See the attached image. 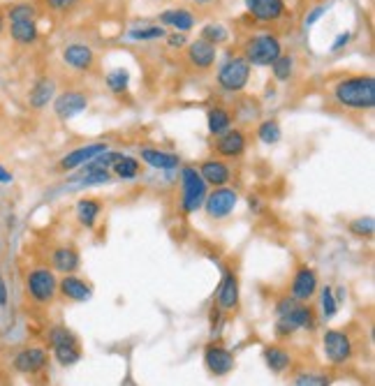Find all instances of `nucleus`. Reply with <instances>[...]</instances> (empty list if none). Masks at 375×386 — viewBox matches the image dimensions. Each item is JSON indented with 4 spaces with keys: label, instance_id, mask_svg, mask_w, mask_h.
Here are the masks:
<instances>
[{
    "label": "nucleus",
    "instance_id": "15",
    "mask_svg": "<svg viewBox=\"0 0 375 386\" xmlns=\"http://www.w3.org/2000/svg\"><path fill=\"white\" fill-rule=\"evenodd\" d=\"M320 283H318V273L315 268L310 266H299L294 271L292 283H290V296L299 303H308L313 296L318 294Z\"/></svg>",
    "mask_w": 375,
    "mask_h": 386
},
{
    "label": "nucleus",
    "instance_id": "4",
    "mask_svg": "<svg viewBox=\"0 0 375 386\" xmlns=\"http://www.w3.org/2000/svg\"><path fill=\"white\" fill-rule=\"evenodd\" d=\"M179 181H181V199H179L181 213L193 215L204 206L208 186L204 183V178L199 176V169L195 164H181L179 166Z\"/></svg>",
    "mask_w": 375,
    "mask_h": 386
},
{
    "label": "nucleus",
    "instance_id": "42",
    "mask_svg": "<svg viewBox=\"0 0 375 386\" xmlns=\"http://www.w3.org/2000/svg\"><path fill=\"white\" fill-rule=\"evenodd\" d=\"M325 12H327V5H325V3H318L315 7H310V10H308V14H306V16H303L301 25H303V28H310V25L315 23V21L320 19V16L325 14Z\"/></svg>",
    "mask_w": 375,
    "mask_h": 386
},
{
    "label": "nucleus",
    "instance_id": "13",
    "mask_svg": "<svg viewBox=\"0 0 375 386\" xmlns=\"http://www.w3.org/2000/svg\"><path fill=\"white\" fill-rule=\"evenodd\" d=\"M86 109H89V95L84 91H63L54 98V113L58 120H72Z\"/></svg>",
    "mask_w": 375,
    "mask_h": 386
},
{
    "label": "nucleus",
    "instance_id": "24",
    "mask_svg": "<svg viewBox=\"0 0 375 386\" xmlns=\"http://www.w3.org/2000/svg\"><path fill=\"white\" fill-rule=\"evenodd\" d=\"M158 21H160L162 28H174L177 33H188V30L195 28L197 16L190 10H186V7H172V10L160 14Z\"/></svg>",
    "mask_w": 375,
    "mask_h": 386
},
{
    "label": "nucleus",
    "instance_id": "23",
    "mask_svg": "<svg viewBox=\"0 0 375 386\" xmlns=\"http://www.w3.org/2000/svg\"><path fill=\"white\" fill-rule=\"evenodd\" d=\"M54 98H56V81L51 76H42L30 86L28 107L35 111H42L49 107V102H54Z\"/></svg>",
    "mask_w": 375,
    "mask_h": 386
},
{
    "label": "nucleus",
    "instance_id": "1",
    "mask_svg": "<svg viewBox=\"0 0 375 386\" xmlns=\"http://www.w3.org/2000/svg\"><path fill=\"white\" fill-rule=\"evenodd\" d=\"M327 100L345 113H366L375 107V79L373 74H341L329 79Z\"/></svg>",
    "mask_w": 375,
    "mask_h": 386
},
{
    "label": "nucleus",
    "instance_id": "38",
    "mask_svg": "<svg viewBox=\"0 0 375 386\" xmlns=\"http://www.w3.org/2000/svg\"><path fill=\"white\" fill-rule=\"evenodd\" d=\"M294 386H331V375L315 373V370L299 373L294 377Z\"/></svg>",
    "mask_w": 375,
    "mask_h": 386
},
{
    "label": "nucleus",
    "instance_id": "11",
    "mask_svg": "<svg viewBox=\"0 0 375 386\" xmlns=\"http://www.w3.org/2000/svg\"><path fill=\"white\" fill-rule=\"evenodd\" d=\"M47 365H49V352L45 347H23L12 356L14 373L26 377L40 375Z\"/></svg>",
    "mask_w": 375,
    "mask_h": 386
},
{
    "label": "nucleus",
    "instance_id": "30",
    "mask_svg": "<svg viewBox=\"0 0 375 386\" xmlns=\"http://www.w3.org/2000/svg\"><path fill=\"white\" fill-rule=\"evenodd\" d=\"M111 174L121 181H137L139 174H142V162L133 155H121L111 166Z\"/></svg>",
    "mask_w": 375,
    "mask_h": 386
},
{
    "label": "nucleus",
    "instance_id": "41",
    "mask_svg": "<svg viewBox=\"0 0 375 386\" xmlns=\"http://www.w3.org/2000/svg\"><path fill=\"white\" fill-rule=\"evenodd\" d=\"M42 7L49 12H54V14H65L69 10H74L77 5L82 3V0H40Z\"/></svg>",
    "mask_w": 375,
    "mask_h": 386
},
{
    "label": "nucleus",
    "instance_id": "5",
    "mask_svg": "<svg viewBox=\"0 0 375 386\" xmlns=\"http://www.w3.org/2000/svg\"><path fill=\"white\" fill-rule=\"evenodd\" d=\"M26 294L35 305H51L58 296V278L49 266H35L23 280Z\"/></svg>",
    "mask_w": 375,
    "mask_h": 386
},
{
    "label": "nucleus",
    "instance_id": "40",
    "mask_svg": "<svg viewBox=\"0 0 375 386\" xmlns=\"http://www.w3.org/2000/svg\"><path fill=\"white\" fill-rule=\"evenodd\" d=\"M69 340H77V336L63 324H56V327H51L49 333H47V342L49 347H56V345H63V342H69Z\"/></svg>",
    "mask_w": 375,
    "mask_h": 386
},
{
    "label": "nucleus",
    "instance_id": "46",
    "mask_svg": "<svg viewBox=\"0 0 375 386\" xmlns=\"http://www.w3.org/2000/svg\"><path fill=\"white\" fill-rule=\"evenodd\" d=\"M347 42H350V33H341V35L336 38L334 45H331V51H341V49L347 45Z\"/></svg>",
    "mask_w": 375,
    "mask_h": 386
},
{
    "label": "nucleus",
    "instance_id": "19",
    "mask_svg": "<svg viewBox=\"0 0 375 386\" xmlns=\"http://www.w3.org/2000/svg\"><path fill=\"white\" fill-rule=\"evenodd\" d=\"M109 151L107 142H93V144H86V146H79L74 148V151L65 153L63 157H60L58 162V169L60 171H74L79 169V166H84L86 162H91L93 157H98L100 153Z\"/></svg>",
    "mask_w": 375,
    "mask_h": 386
},
{
    "label": "nucleus",
    "instance_id": "36",
    "mask_svg": "<svg viewBox=\"0 0 375 386\" xmlns=\"http://www.w3.org/2000/svg\"><path fill=\"white\" fill-rule=\"evenodd\" d=\"M104 84H107V89L114 93V95H123L130 86V74L125 72L123 67H116L111 69V72L104 76Z\"/></svg>",
    "mask_w": 375,
    "mask_h": 386
},
{
    "label": "nucleus",
    "instance_id": "39",
    "mask_svg": "<svg viewBox=\"0 0 375 386\" xmlns=\"http://www.w3.org/2000/svg\"><path fill=\"white\" fill-rule=\"evenodd\" d=\"M167 35V30L162 25H144V28H133L130 30V38L137 40V42H146V40H160Z\"/></svg>",
    "mask_w": 375,
    "mask_h": 386
},
{
    "label": "nucleus",
    "instance_id": "14",
    "mask_svg": "<svg viewBox=\"0 0 375 386\" xmlns=\"http://www.w3.org/2000/svg\"><path fill=\"white\" fill-rule=\"evenodd\" d=\"M237 358L228 347L218 345V342H208L204 347V365L213 377H228L234 370Z\"/></svg>",
    "mask_w": 375,
    "mask_h": 386
},
{
    "label": "nucleus",
    "instance_id": "12",
    "mask_svg": "<svg viewBox=\"0 0 375 386\" xmlns=\"http://www.w3.org/2000/svg\"><path fill=\"white\" fill-rule=\"evenodd\" d=\"M248 148V135L243 132L241 127H232L225 135L216 137L213 142V151L218 157L223 160H239V157L246 153Z\"/></svg>",
    "mask_w": 375,
    "mask_h": 386
},
{
    "label": "nucleus",
    "instance_id": "49",
    "mask_svg": "<svg viewBox=\"0 0 375 386\" xmlns=\"http://www.w3.org/2000/svg\"><path fill=\"white\" fill-rule=\"evenodd\" d=\"M195 3H197V5H208L211 0H195Z\"/></svg>",
    "mask_w": 375,
    "mask_h": 386
},
{
    "label": "nucleus",
    "instance_id": "37",
    "mask_svg": "<svg viewBox=\"0 0 375 386\" xmlns=\"http://www.w3.org/2000/svg\"><path fill=\"white\" fill-rule=\"evenodd\" d=\"M347 232L359 236V239H373L375 234V217L373 215H362L354 217V220L347 225Z\"/></svg>",
    "mask_w": 375,
    "mask_h": 386
},
{
    "label": "nucleus",
    "instance_id": "9",
    "mask_svg": "<svg viewBox=\"0 0 375 386\" xmlns=\"http://www.w3.org/2000/svg\"><path fill=\"white\" fill-rule=\"evenodd\" d=\"M252 21L262 25H278L290 16V7L285 0H243Z\"/></svg>",
    "mask_w": 375,
    "mask_h": 386
},
{
    "label": "nucleus",
    "instance_id": "20",
    "mask_svg": "<svg viewBox=\"0 0 375 386\" xmlns=\"http://www.w3.org/2000/svg\"><path fill=\"white\" fill-rule=\"evenodd\" d=\"M58 294L65 298V301L72 303H86L93 298V287L89 280H84L79 276H63L58 280Z\"/></svg>",
    "mask_w": 375,
    "mask_h": 386
},
{
    "label": "nucleus",
    "instance_id": "29",
    "mask_svg": "<svg viewBox=\"0 0 375 386\" xmlns=\"http://www.w3.org/2000/svg\"><path fill=\"white\" fill-rule=\"evenodd\" d=\"M51 352H54V358L58 361V365L63 368H69V365H77L82 361V345H79V338L77 340H69V342H63V345H56L51 347Z\"/></svg>",
    "mask_w": 375,
    "mask_h": 386
},
{
    "label": "nucleus",
    "instance_id": "50",
    "mask_svg": "<svg viewBox=\"0 0 375 386\" xmlns=\"http://www.w3.org/2000/svg\"><path fill=\"white\" fill-rule=\"evenodd\" d=\"M308 3H310V0H308Z\"/></svg>",
    "mask_w": 375,
    "mask_h": 386
},
{
    "label": "nucleus",
    "instance_id": "6",
    "mask_svg": "<svg viewBox=\"0 0 375 386\" xmlns=\"http://www.w3.org/2000/svg\"><path fill=\"white\" fill-rule=\"evenodd\" d=\"M315 329H318V314L313 310V305L306 303H296L287 314L276 317L274 324L278 338H290L296 331H315Z\"/></svg>",
    "mask_w": 375,
    "mask_h": 386
},
{
    "label": "nucleus",
    "instance_id": "44",
    "mask_svg": "<svg viewBox=\"0 0 375 386\" xmlns=\"http://www.w3.org/2000/svg\"><path fill=\"white\" fill-rule=\"evenodd\" d=\"M164 40H167V47L169 49H183L188 45V38H186V33H169V35H164Z\"/></svg>",
    "mask_w": 375,
    "mask_h": 386
},
{
    "label": "nucleus",
    "instance_id": "22",
    "mask_svg": "<svg viewBox=\"0 0 375 386\" xmlns=\"http://www.w3.org/2000/svg\"><path fill=\"white\" fill-rule=\"evenodd\" d=\"M139 157L142 162L153 166L158 171H174L181 166V157L172 151H160V148H153V146H142L139 148Z\"/></svg>",
    "mask_w": 375,
    "mask_h": 386
},
{
    "label": "nucleus",
    "instance_id": "32",
    "mask_svg": "<svg viewBox=\"0 0 375 386\" xmlns=\"http://www.w3.org/2000/svg\"><path fill=\"white\" fill-rule=\"evenodd\" d=\"M38 5L30 3V0H19V3H12L7 7L5 12V19L7 23L12 21H28V19H38Z\"/></svg>",
    "mask_w": 375,
    "mask_h": 386
},
{
    "label": "nucleus",
    "instance_id": "34",
    "mask_svg": "<svg viewBox=\"0 0 375 386\" xmlns=\"http://www.w3.org/2000/svg\"><path fill=\"white\" fill-rule=\"evenodd\" d=\"M338 312V301H336V294H334V287L325 285L320 287V314L325 322H331L336 317Z\"/></svg>",
    "mask_w": 375,
    "mask_h": 386
},
{
    "label": "nucleus",
    "instance_id": "48",
    "mask_svg": "<svg viewBox=\"0 0 375 386\" xmlns=\"http://www.w3.org/2000/svg\"><path fill=\"white\" fill-rule=\"evenodd\" d=\"M3 28H5V14L0 12V33H3Z\"/></svg>",
    "mask_w": 375,
    "mask_h": 386
},
{
    "label": "nucleus",
    "instance_id": "47",
    "mask_svg": "<svg viewBox=\"0 0 375 386\" xmlns=\"http://www.w3.org/2000/svg\"><path fill=\"white\" fill-rule=\"evenodd\" d=\"M12 181H14L12 171H10V169H5V166L0 164V186H10Z\"/></svg>",
    "mask_w": 375,
    "mask_h": 386
},
{
    "label": "nucleus",
    "instance_id": "45",
    "mask_svg": "<svg viewBox=\"0 0 375 386\" xmlns=\"http://www.w3.org/2000/svg\"><path fill=\"white\" fill-rule=\"evenodd\" d=\"M7 303H10V289H7L5 278L0 273V308H7Z\"/></svg>",
    "mask_w": 375,
    "mask_h": 386
},
{
    "label": "nucleus",
    "instance_id": "16",
    "mask_svg": "<svg viewBox=\"0 0 375 386\" xmlns=\"http://www.w3.org/2000/svg\"><path fill=\"white\" fill-rule=\"evenodd\" d=\"M218 49L213 45H208L204 40H195L186 45V63L195 69V72H211L216 67Z\"/></svg>",
    "mask_w": 375,
    "mask_h": 386
},
{
    "label": "nucleus",
    "instance_id": "25",
    "mask_svg": "<svg viewBox=\"0 0 375 386\" xmlns=\"http://www.w3.org/2000/svg\"><path fill=\"white\" fill-rule=\"evenodd\" d=\"M206 127H208V135L211 137H220L225 135L228 130L234 127V116H232V109L223 107V104H216L206 111Z\"/></svg>",
    "mask_w": 375,
    "mask_h": 386
},
{
    "label": "nucleus",
    "instance_id": "2",
    "mask_svg": "<svg viewBox=\"0 0 375 386\" xmlns=\"http://www.w3.org/2000/svg\"><path fill=\"white\" fill-rule=\"evenodd\" d=\"M239 54L255 67H272L276 63V58L283 54V40L281 35H276L272 30L248 33L241 40Z\"/></svg>",
    "mask_w": 375,
    "mask_h": 386
},
{
    "label": "nucleus",
    "instance_id": "43",
    "mask_svg": "<svg viewBox=\"0 0 375 386\" xmlns=\"http://www.w3.org/2000/svg\"><path fill=\"white\" fill-rule=\"evenodd\" d=\"M299 303V301H294V298L287 294V296H283V298H278L276 301V308H274V312H276V317H283V314H287L290 312L294 305Z\"/></svg>",
    "mask_w": 375,
    "mask_h": 386
},
{
    "label": "nucleus",
    "instance_id": "17",
    "mask_svg": "<svg viewBox=\"0 0 375 386\" xmlns=\"http://www.w3.org/2000/svg\"><path fill=\"white\" fill-rule=\"evenodd\" d=\"M197 169H199V176H202L206 186H211V188L230 186V181L234 178L230 162L223 160V157H208V160H204Z\"/></svg>",
    "mask_w": 375,
    "mask_h": 386
},
{
    "label": "nucleus",
    "instance_id": "18",
    "mask_svg": "<svg viewBox=\"0 0 375 386\" xmlns=\"http://www.w3.org/2000/svg\"><path fill=\"white\" fill-rule=\"evenodd\" d=\"M216 308H220L223 312H234L239 308V276L234 271H223L216 292Z\"/></svg>",
    "mask_w": 375,
    "mask_h": 386
},
{
    "label": "nucleus",
    "instance_id": "21",
    "mask_svg": "<svg viewBox=\"0 0 375 386\" xmlns=\"http://www.w3.org/2000/svg\"><path fill=\"white\" fill-rule=\"evenodd\" d=\"M82 266V254L74 245H58L51 250V271H58L63 276L77 273Z\"/></svg>",
    "mask_w": 375,
    "mask_h": 386
},
{
    "label": "nucleus",
    "instance_id": "33",
    "mask_svg": "<svg viewBox=\"0 0 375 386\" xmlns=\"http://www.w3.org/2000/svg\"><path fill=\"white\" fill-rule=\"evenodd\" d=\"M281 137H283V130H281V123H278L276 118H267L257 125V139L262 144L274 146V144L281 142Z\"/></svg>",
    "mask_w": 375,
    "mask_h": 386
},
{
    "label": "nucleus",
    "instance_id": "26",
    "mask_svg": "<svg viewBox=\"0 0 375 386\" xmlns=\"http://www.w3.org/2000/svg\"><path fill=\"white\" fill-rule=\"evenodd\" d=\"M7 33L14 45L19 47H30L38 42L40 38V28H38V19H28V21H12L7 23Z\"/></svg>",
    "mask_w": 375,
    "mask_h": 386
},
{
    "label": "nucleus",
    "instance_id": "7",
    "mask_svg": "<svg viewBox=\"0 0 375 386\" xmlns=\"http://www.w3.org/2000/svg\"><path fill=\"white\" fill-rule=\"evenodd\" d=\"M322 352H325V358L331 365L350 363L354 354V342L350 338V333H345L341 329L325 331V336H322Z\"/></svg>",
    "mask_w": 375,
    "mask_h": 386
},
{
    "label": "nucleus",
    "instance_id": "3",
    "mask_svg": "<svg viewBox=\"0 0 375 386\" xmlns=\"http://www.w3.org/2000/svg\"><path fill=\"white\" fill-rule=\"evenodd\" d=\"M250 72H252V65L239 54V51H228V56H225L223 63L218 65L216 84L223 93L239 95L246 91V86L250 81Z\"/></svg>",
    "mask_w": 375,
    "mask_h": 386
},
{
    "label": "nucleus",
    "instance_id": "10",
    "mask_svg": "<svg viewBox=\"0 0 375 386\" xmlns=\"http://www.w3.org/2000/svg\"><path fill=\"white\" fill-rule=\"evenodd\" d=\"M60 58H63V63L69 69H74L79 74H89L98 65V54L86 42H67L63 51H60Z\"/></svg>",
    "mask_w": 375,
    "mask_h": 386
},
{
    "label": "nucleus",
    "instance_id": "35",
    "mask_svg": "<svg viewBox=\"0 0 375 386\" xmlns=\"http://www.w3.org/2000/svg\"><path fill=\"white\" fill-rule=\"evenodd\" d=\"M199 40H204V42H208V45H213L218 49L230 40V30L225 28L223 23H206L202 28V33H199Z\"/></svg>",
    "mask_w": 375,
    "mask_h": 386
},
{
    "label": "nucleus",
    "instance_id": "27",
    "mask_svg": "<svg viewBox=\"0 0 375 386\" xmlns=\"http://www.w3.org/2000/svg\"><path fill=\"white\" fill-rule=\"evenodd\" d=\"M74 215H77V220H79L82 227L93 229L102 215V201L95 199V197H82L74 206Z\"/></svg>",
    "mask_w": 375,
    "mask_h": 386
},
{
    "label": "nucleus",
    "instance_id": "8",
    "mask_svg": "<svg viewBox=\"0 0 375 386\" xmlns=\"http://www.w3.org/2000/svg\"><path fill=\"white\" fill-rule=\"evenodd\" d=\"M237 206H239V192L230 186H223V188H213L211 192H206L202 208L211 220H225V217H230L234 213Z\"/></svg>",
    "mask_w": 375,
    "mask_h": 386
},
{
    "label": "nucleus",
    "instance_id": "28",
    "mask_svg": "<svg viewBox=\"0 0 375 386\" xmlns=\"http://www.w3.org/2000/svg\"><path fill=\"white\" fill-rule=\"evenodd\" d=\"M264 363H267V368L272 370L274 375H283L287 368L292 365V354L287 352L285 347H281V345H269V347H264Z\"/></svg>",
    "mask_w": 375,
    "mask_h": 386
},
{
    "label": "nucleus",
    "instance_id": "31",
    "mask_svg": "<svg viewBox=\"0 0 375 386\" xmlns=\"http://www.w3.org/2000/svg\"><path fill=\"white\" fill-rule=\"evenodd\" d=\"M294 72H296V58L292 54H283L276 58V63L272 65V74L276 81H281V84H287V81H292L294 79Z\"/></svg>",
    "mask_w": 375,
    "mask_h": 386
}]
</instances>
